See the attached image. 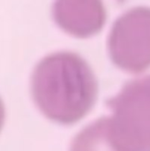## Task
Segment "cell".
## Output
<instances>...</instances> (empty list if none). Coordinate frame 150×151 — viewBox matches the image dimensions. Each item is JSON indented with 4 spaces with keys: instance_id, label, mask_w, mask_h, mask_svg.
Here are the masks:
<instances>
[{
    "instance_id": "3957f363",
    "label": "cell",
    "mask_w": 150,
    "mask_h": 151,
    "mask_svg": "<svg viewBox=\"0 0 150 151\" xmlns=\"http://www.w3.org/2000/svg\"><path fill=\"white\" fill-rule=\"evenodd\" d=\"M112 62L129 73H141L150 66V8L136 7L113 24L108 40Z\"/></svg>"
},
{
    "instance_id": "277c9868",
    "label": "cell",
    "mask_w": 150,
    "mask_h": 151,
    "mask_svg": "<svg viewBox=\"0 0 150 151\" xmlns=\"http://www.w3.org/2000/svg\"><path fill=\"white\" fill-rule=\"evenodd\" d=\"M52 14L63 31L81 39L98 34L107 17L103 0H55Z\"/></svg>"
},
{
    "instance_id": "7a4b0ae2",
    "label": "cell",
    "mask_w": 150,
    "mask_h": 151,
    "mask_svg": "<svg viewBox=\"0 0 150 151\" xmlns=\"http://www.w3.org/2000/svg\"><path fill=\"white\" fill-rule=\"evenodd\" d=\"M111 128L125 151H150V75L125 85L107 102Z\"/></svg>"
},
{
    "instance_id": "5b68a950",
    "label": "cell",
    "mask_w": 150,
    "mask_h": 151,
    "mask_svg": "<svg viewBox=\"0 0 150 151\" xmlns=\"http://www.w3.org/2000/svg\"><path fill=\"white\" fill-rule=\"evenodd\" d=\"M71 151H125L114 136L110 118H102L73 139Z\"/></svg>"
},
{
    "instance_id": "8992f818",
    "label": "cell",
    "mask_w": 150,
    "mask_h": 151,
    "mask_svg": "<svg viewBox=\"0 0 150 151\" xmlns=\"http://www.w3.org/2000/svg\"><path fill=\"white\" fill-rule=\"evenodd\" d=\"M4 104L0 99V131L3 127V125H4Z\"/></svg>"
},
{
    "instance_id": "6da1fadb",
    "label": "cell",
    "mask_w": 150,
    "mask_h": 151,
    "mask_svg": "<svg viewBox=\"0 0 150 151\" xmlns=\"http://www.w3.org/2000/svg\"><path fill=\"white\" fill-rule=\"evenodd\" d=\"M97 91L93 70L74 52L60 51L45 57L32 75L36 105L48 119L64 125L84 118L94 106Z\"/></svg>"
}]
</instances>
